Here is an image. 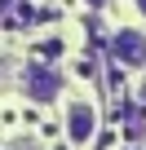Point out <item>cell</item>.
Returning a JSON list of instances; mask_svg holds the SVG:
<instances>
[{"label": "cell", "mask_w": 146, "mask_h": 150, "mask_svg": "<svg viewBox=\"0 0 146 150\" xmlns=\"http://www.w3.org/2000/svg\"><path fill=\"white\" fill-rule=\"evenodd\" d=\"M22 93H27L31 102H53V97L62 93V75H58L53 66H44V62H31V66L22 71Z\"/></svg>", "instance_id": "1"}, {"label": "cell", "mask_w": 146, "mask_h": 150, "mask_svg": "<svg viewBox=\"0 0 146 150\" xmlns=\"http://www.w3.org/2000/svg\"><path fill=\"white\" fill-rule=\"evenodd\" d=\"M93 128H98V110L89 102H71L66 106V137L75 141V146H84L93 137Z\"/></svg>", "instance_id": "2"}, {"label": "cell", "mask_w": 146, "mask_h": 150, "mask_svg": "<svg viewBox=\"0 0 146 150\" xmlns=\"http://www.w3.org/2000/svg\"><path fill=\"white\" fill-rule=\"evenodd\" d=\"M111 53H115V62H124V66H146V35H142V31H115Z\"/></svg>", "instance_id": "3"}, {"label": "cell", "mask_w": 146, "mask_h": 150, "mask_svg": "<svg viewBox=\"0 0 146 150\" xmlns=\"http://www.w3.org/2000/svg\"><path fill=\"white\" fill-rule=\"evenodd\" d=\"M137 9H142V13H146V0H137Z\"/></svg>", "instance_id": "4"}, {"label": "cell", "mask_w": 146, "mask_h": 150, "mask_svg": "<svg viewBox=\"0 0 146 150\" xmlns=\"http://www.w3.org/2000/svg\"><path fill=\"white\" fill-rule=\"evenodd\" d=\"M142 102H146V80H142Z\"/></svg>", "instance_id": "5"}, {"label": "cell", "mask_w": 146, "mask_h": 150, "mask_svg": "<svg viewBox=\"0 0 146 150\" xmlns=\"http://www.w3.org/2000/svg\"><path fill=\"white\" fill-rule=\"evenodd\" d=\"M89 5H102V0H89Z\"/></svg>", "instance_id": "6"}]
</instances>
